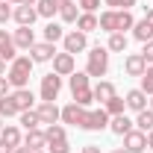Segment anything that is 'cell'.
Listing matches in <instances>:
<instances>
[{
    "label": "cell",
    "instance_id": "1",
    "mask_svg": "<svg viewBox=\"0 0 153 153\" xmlns=\"http://www.w3.org/2000/svg\"><path fill=\"white\" fill-rule=\"evenodd\" d=\"M100 30L103 33H124V30H133L135 27V18H133V12L130 9H106L103 15H100Z\"/></svg>",
    "mask_w": 153,
    "mask_h": 153
},
{
    "label": "cell",
    "instance_id": "2",
    "mask_svg": "<svg viewBox=\"0 0 153 153\" xmlns=\"http://www.w3.org/2000/svg\"><path fill=\"white\" fill-rule=\"evenodd\" d=\"M91 76L85 74V71H74V74L68 76V85H71V94H74V103L76 106H91L94 103V91H91V82H88Z\"/></svg>",
    "mask_w": 153,
    "mask_h": 153
},
{
    "label": "cell",
    "instance_id": "3",
    "mask_svg": "<svg viewBox=\"0 0 153 153\" xmlns=\"http://www.w3.org/2000/svg\"><path fill=\"white\" fill-rule=\"evenodd\" d=\"M33 59L30 56H15L9 62V71H6V79H9V85L12 88H27V82H30V76H33Z\"/></svg>",
    "mask_w": 153,
    "mask_h": 153
},
{
    "label": "cell",
    "instance_id": "4",
    "mask_svg": "<svg viewBox=\"0 0 153 153\" xmlns=\"http://www.w3.org/2000/svg\"><path fill=\"white\" fill-rule=\"evenodd\" d=\"M85 56H88V62H85V74L97 76V79L106 76V71H109V50H106V47L97 44V47H91Z\"/></svg>",
    "mask_w": 153,
    "mask_h": 153
},
{
    "label": "cell",
    "instance_id": "5",
    "mask_svg": "<svg viewBox=\"0 0 153 153\" xmlns=\"http://www.w3.org/2000/svg\"><path fill=\"white\" fill-rule=\"evenodd\" d=\"M62 50H65V53H71V56L82 53V50H88V36H85V33H79V30L65 33V38H62Z\"/></svg>",
    "mask_w": 153,
    "mask_h": 153
},
{
    "label": "cell",
    "instance_id": "6",
    "mask_svg": "<svg viewBox=\"0 0 153 153\" xmlns=\"http://www.w3.org/2000/svg\"><path fill=\"white\" fill-rule=\"evenodd\" d=\"M85 121H88V109L85 106H76V103H68V106H62V124H71V127H85Z\"/></svg>",
    "mask_w": 153,
    "mask_h": 153
},
{
    "label": "cell",
    "instance_id": "7",
    "mask_svg": "<svg viewBox=\"0 0 153 153\" xmlns=\"http://www.w3.org/2000/svg\"><path fill=\"white\" fill-rule=\"evenodd\" d=\"M59 91H62V76L59 74H44L41 76V100H50V103H56Z\"/></svg>",
    "mask_w": 153,
    "mask_h": 153
},
{
    "label": "cell",
    "instance_id": "8",
    "mask_svg": "<svg viewBox=\"0 0 153 153\" xmlns=\"http://www.w3.org/2000/svg\"><path fill=\"white\" fill-rule=\"evenodd\" d=\"M109 112L100 106V109H88V121H85V127L82 130H88V133H100V130H106L109 127Z\"/></svg>",
    "mask_w": 153,
    "mask_h": 153
},
{
    "label": "cell",
    "instance_id": "9",
    "mask_svg": "<svg viewBox=\"0 0 153 153\" xmlns=\"http://www.w3.org/2000/svg\"><path fill=\"white\" fill-rule=\"evenodd\" d=\"M124 150H127V153H144V150H147V133L130 130V133L124 135Z\"/></svg>",
    "mask_w": 153,
    "mask_h": 153
},
{
    "label": "cell",
    "instance_id": "10",
    "mask_svg": "<svg viewBox=\"0 0 153 153\" xmlns=\"http://www.w3.org/2000/svg\"><path fill=\"white\" fill-rule=\"evenodd\" d=\"M76 71V59L71 56V53H56L53 56V74H59V76H71Z\"/></svg>",
    "mask_w": 153,
    "mask_h": 153
},
{
    "label": "cell",
    "instance_id": "11",
    "mask_svg": "<svg viewBox=\"0 0 153 153\" xmlns=\"http://www.w3.org/2000/svg\"><path fill=\"white\" fill-rule=\"evenodd\" d=\"M53 56H56V44H50V41H36L30 47V59L33 62H53Z\"/></svg>",
    "mask_w": 153,
    "mask_h": 153
},
{
    "label": "cell",
    "instance_id": "12",
    "mask_svg": "<svg viewBox=\"0 0 153 153\" xmlns=\"http://www.w3.org/2000/svg\"><path fill=\"white\" fill-rule=\"evenodd\" d=\"M36 112H38V118H41V124H59V121H62V109H59L56 103H50V100H41Z\"/></svg>",
    "mask_w": 153,
    "mask_h": 153
},
{
    "label": "cell",
    "instance_id": "13",
    "mask_svg": "<svg viewBox=\"0 0 153 153\" xmlns=\"http://www.w3.org/2000/svg\"><path fill=\"white\" fill-rule=\"evenodd\" d=\"M12 41H15L18 50H30L36 44V30L33 27H18V30H12Z\"/></svg>",
    "mask_w": 153,
    "mask_h": 153
},
{
    "label": "cell",
    "instance_id": "14",
    "mask_svg": "<svg viewBox=\"0 0 153 153\" xmlns=\"http://www.w3.org/2000/svg\"><path fill=\"white\" fill-rule=\"evenodd\" d=\"M147 71V62L141 59V53H127L124 56V74L127 76H141Z\"/></svg>",
    "mask_w": 153,
    "mask_h": 153
},
{
    "label": "cell",
    "instance_id": "15",
    "mask_svg": "<svg viewBox=\"0 0 153 153\" xmlns=\"http://www.w3.org/2000/svg\"><path fill=\"white\" fill-rule=\"evenodd\" d=\"M94 91V100L100 103V106H106L109 100H112L115 94H118V88H115V82H109V79H97V85L91 88Z\"/></svg>",
    "mask_w": 153,
    "mask_h": 153
},
{
    "label": "cell",
    "instance_id": "16",
    "mask_svg": "<svg viewBox=\"0 0 153 153\" xmlns=\"http://www.w3.org/2000/svg\"><path fill=\"white\" fill-rule=\"evenodd\" d=\"M36 18H38L36 6H15V9H12V21H15L18 27H33Z\"/></svg>",
    "mask_w": 153,
    "mask_h": 153
},
{
    "label": "cell",
    "instance_id": "17",
    "mask_svg": "<svg viewBox=\"0 0 153 153\" xmlns=\"http://www.w3.org/2000/svg\"><path fill=\"white\" fill-rule=\"evenodd\" d=\"M9 97L15 100V106H18V112H27V109H33V103H36V97L30 88H12Z\"/></svg>",
    "mask_w": 153,
    "mask_h": 153
},
{
    "label": "cell",
    "instance_id": "18",
    "mask_svg": "<svg viewBox=\"0 0 153 153\" xmlns=\"http://www.w3.org/2000/svg\"><path fill=\"white\" fill-rule=\"evenodd\" d=\"M24 147H30V150H47V135H44V130H27Z\"/></svg>",
    "mask_w": 153,
    "mask_h": 153
},
{
    "label": "cell",
    "instance_id": "19",
    "mask_svg": "<svg viewBox=\"0 0 153 153\" xmlns=\"http://www.w3.org/2000/svg\"><path fill=\"white\" fill-rule=\"evenodd\" d=\"M15 56H18V47H15L12 36H9L6 30H0V59H3V62H12Z\"/></svg>",
    "mask_w": 153,
    "mask_h": 153
},
{
    "label": "cell",
    "instance_id": "20",
    "mask_svg": "<svg viewBox=\"0 0 153 153\" xmlns=\"http://www.w3.org/2000/svg\"><path fill=\"white\" fill-rule=\"evenodd\" d=\"M124 100H127V109H133V112H141V109H147V94H144L141 88H130Z\"/></svg>",
    "mask_w": 153,
    "mask_h": 153
},
{
    "label": "cell",
    "instance_id": "21",
    "mask_svg": "<svg viewBox=\"0 0 153 153\" xmlns=\"http://www.w3.org/2000/svg\"><path fill=\"white\" fill-rule=\"evenodd\" d=\"M76 30L79 33H94V30H100V21H97L94 12H79V18H76Z\"/></svg>",
    "mask_w": 153,
    "mask_h": 153
},
{
    "label": "cell",
    "instance_id": "22",
    "mask_svg": "<svg viewBox=\"0 0 153 153\" xmlns=\"http://www.w3.org/2000/svg\"><path fill=\"white\" fill-rule=\"evenodd\" d=\"M133 38L135 41H153V24L147 18H141V21H135V27H133Z\"/></svg>",
    "mask_w": 153,
    "mask_h": 153
},
{
    "label": "cell",
    "instance_id": "23",
    "mask_svg": "<svg viewBox=\"0 0 153 153\" xmlns=\"http://www.w3.org/2000/svg\"><path fill=\"white\" fill-rule=\"evenodd\" d=\"M109 130H112L115 135H121V138H124V135L130 133V130H135V124L130 121V118H127V115H115L112 121H109Z\"/></svg>",
    "mask_w": 153,
    "mask_h": 153
},
{
    "label": "cell",
    "instance_id": "24",
    "mask_svg": "<svg viewBox=\"0 0 153 153\" xmlns=\"http://www.w3.org/2000/svg\"><path fill=\"white\" fill-rule=\"evenodd\" d=\"M0 141H6L9 147H21V144H24V135H21V130L15 124H6L3 133H0Z\"/></svg>",
    "mask_w": 153,
    "mask_h": 153
},
{
    "label": "cell",
    "instance_id": "25",
    "mask_svg": "<svg viewBox=\"0 0 153 153\" xmlns=\"http://www.w3.org/2000/svg\"><path fill=\"white\" fill-rule=\"evenodd\" d=\"M127 33H112L109 36V41H106V50L109 53H127Z\"/></svg>",
    "mask_w": 153,
    "mask_h": 153
},
{
    "label": "cell",
    "instance_id": "26",
    "mask_svg": "<svg viewBox=\"0 0 153 153\" xmlns=\"http://www.w3.org/2000/svg\"><path fill=\"white\" fill-rule=\"evenodd\" d=\"M135 130H141V133H150L153 130V109H141V112H135Z\"/></svg>",
    "mask_w": 153,
    "mask_h": 153
},
{
    "label": "cell",
    "instance_id": "27",
    "mask_svg": "<svg viewBox=\"0 0 153 153\" xmlns=\"http://www.w3.org/2000/svg\"><path fill=\"white\" fill-rule=\"evenodd\" d=\"M62 38H65V27H62V24H56V21H50V24L44 27V41L56 44V41H62Z\"/></svg>",
    "mask_w": 153,
    "mask_h": 153
},
{
    "label": "cell",
    "instance_id": "28",
    "mask_svg": "<svg viewBox=\"0 0 153 153\" xmlns=\"http://www.w3.org/2000/svg\"><path fill=\"white\" fill-rule=\"evenodd\" d=\"M18 118H21V127H24V130H41V118H38L36 109H27V112H21Z\"/></svg>",
    "mask_w": 153,
    "mask_h": 153
},
{
    "label": "cell",
    "instance_id": "29",
    "mask_svg": "<svg viewBox=\"0 0 153 153\" xmlns=\"http://www.w3.org/2000/svg\"><path fill=\"white\" fill-rule=\"evenodd\" d=\"M44 135H47V144H50V141H62V138H68V133H65V124H47Z\"/></svg>",
    "mask_w": 153,
    "mask_h": 153
},
{
    "label": "cell",
    "instance_id": "30",
    "mask_svg": "<svg viewBox=\"0 0 153 153\" xmlns=\"http://www.w3.org/2000/svg\"><path fill=\"white\" fill-rule=\"evenodd\" d=\"M15 115H21L18 106H15V100H12L9 94L0 97V118H15Z\"/></svg>",
    "mask_w": 153,
    "mask_h": 153
},
{
    "label": "cell",
    "instance_id": "31",
    "mask_svg": "<svg viewBox=\"0 0 153 153\" xmlns=\"http://www.w3.org/2000/svg\"><path fill=\"white\" fill-rule=\"evenodd\" d=\"M103 109L109 112V118H115V115H124V109H127V100H124V97H118V94H115L112 100H109V103L103 106Z\"/></svg>",
    "mask_w": 153,
    "mask_h": 153
},
{
    "label": "cell",
    "instance_id": "32",
    "mask_svg": "<svg viewBox=\"0 0 153 153\" xmlns=\"http://www.w3.org/2000/svg\"><path fill=\"white\" fill-rule=\"evenodd\" d=\"M36 12H38V18H53L59 9L53 6V0H38V3H36Z\"/></svg>",
    "mask_w": 153,
    "mask_h": 153
},
{
    "label": "cell",
    "instance_id": "33",
    "mask_svg": "<svg viewBox=\"0 0 153 153\" xmlns=\"http://www.w3.org/2000/svg\"><path fill=\"white\" fill-rule=\"evenodd\" d=\"M59 15H62V21H65V24H76L79 9H76V3H68V6H62V9H59Z\"/></svg>",
    "mask_w": 153,
    "mask_h": 153
},
{
    "label": "cell",
    "instance_id": "34",
    "mask_svg": "<svg viewBox=\"0 0 153 153\" xmlns=\"http://www.w3.org/2000/svg\"><path fill=\"white\" fill-rule=\"evenodd\" d=\"M138 79H141V85H138V88H141L144 94L150 97V94H153V65H147V71L138 76Z\"/></svg>",
    "mask_w": 153,
    "mask_h": 153
},
{
    "label": "cell",
    "instance_id": "35",
    "mask_svg": "<svg viewBox=\"0 0 153 153\" xmlns=\"http://www.w3.org/2000/svg\"><path fill=\"white\" fill-rule=\"evenodd\" d=\"M47 153H71L68 138H62V141H50V144H47Z\"/></svg>",
    "mask_w": 153,
    "mask_h": 153
},
{
    "label": "cell",
    "instance_id": "36",
    "mask_svg": "<svg viewBox=\"0 0 153 153\" xmlns=\"http://www.w3.org/2000/svg\"><path fill=\"white\" fill-rule=\"evenodd\" d=\"M103 3H106L109 9H130V12H133V6L138 0H103Z\"/></svg>",
    "mask_w": 153,
    "mask_h": 153
},
{
    "label": "cell",
    "instance_id": "37",
    "mask_svg": "<svg viewBox=\"0 0 153 153\" xmlns=\"http://www.w3.org/2000/svg\"><path fill=\"white\" fill-rule=\"evenodd\" d=\"M141 59H144L147 65H153V41H144V44H141Z\"/></svg>",
    "mask_w": 153,
    "mask_h": 153
},
{
    "label": "cell",
    "instance_id": "38",
    "mask_svg": "<svg viewBox=\"0 0 153 153\" xmlns=\"http://www.w3.org/2000/svg\"><path fill=\"white\" fill-rule=\"evenodd\" d=\"M76 6H79L82 12H97V6H100V0H76Z\"/></svg>",
    "mask_w": 153,
    "mask_h": 153
},
{
    "label": "cell",
    "instance_id": "39",
    "mask_svg": "<svg viewBox=\"0 0 153 153\" xmlns=\"http://www.w3.org/2000/svg\"><path fill=\"white\" fill-rule=\"evenodd\" d=\"M6 21H12V6L3 0V3H0V24H6Z\"/></svg>",
    "mask_w": 153,
    "mask_h": 153
},
{
    "label": "cell",
    "instance_id": "40",
    "mask_svg": "<svg viewBox=\"0 0 153 153\" xmlns=\"http://www.w3.org/2000/svg\"><path fill=\"white\" fill-rule=\"evenodd\" d=\"M9 88H12V85H9V79H6V76H0V97L9 94Z\"/></svg>",
    "mask_w": 153,
    "mask_h": 153
},
{
    "label": "cell",
    "instance_id": "41",
    "mask_svg": "<svg viewBox=\"0 0 153 153\" xmlns=\"http://www.w3.org/2000/svg\"><path fill=\"white\" fill-rule=\"evenodd\" d=\"M79 153H100V147H97V144H85Z\"/></svg>",
    "mask_w": 153,
    "mask_h": 153
},
{
    "label": "cell",
    "instance_id": "42",
    "mask_svg": "<svg viewBox=\"0 0 153 153\" xmlns=\"http://www.w3.org/2000/svg\"><path fill=\"white\" fill-rule=\"evenodd\" d=\"M68 3H74V0H53V6H56V9H62V6H68Z\"/></svg>",
    "mask_w": 153,
    "mask_h": 153
},
{
    "label": "cell",
    "instance_id": "43",
    "mask_svg": "<svg viewBox=\"0 0 153 153\" xmlns=\"http://www.w3.org/2000/svg\"><path fill=\"white\" fill-rule=\"evenodd\" d=\"M12 150H15V147H9L6 141H0V153H12Z\"/></svg>",
    "mask_w": 153,
    "mask_h": 153
},
{
    "label": "cell",
    "instance_id": "44",
    "mask_svg": "<svg viewBox=\"0 0 153 153\" xmlns=\"http://www.w3.org/2000/svg\"><path fill=\"white\" fill-rule=\"evenodd\" d=\"M144 9H147V6H144ZM144 18H147V21H150V24H153V6H150V9H147V12H144Z\"/></svg>",
    "mask_w": 153,
    "mask_h": 153
},
{
    "label": "cell",
    "instance_id": "45",
    "mask_svg": "<svg viewBox=\"0 0 153 153\" xmlns=\"http://www.w3.org/2000/svg\"><path fill=\"white\" fill-rule=\"evenodd\" d=\"M12 153H33V150H30V147H24V144H21V147H15V150H12Z\"/></svg>",
    "mask_w": 153,
    "mask_h": 153
},
{
    "label": "cell",
    "instance_id": "46",
    "mask_svg": "<svg viewBox=\"0 0 153 153\" xmlns=\"http://www.w3.org/2000/svg\"><path fill=\"white\" fill-rule=\"evenodd\" d=\"M147 150H153V130L147 133Z\"/></svg>",
    "mask_w": 153,
    "mask_h": 153
},
{
    "label": "cell",
    "instance_id": "47",
    "mask_svg": "<svg viewBox=\"0 0 153 153\" xmlns=\"http://www.w3.org/2000/svg\"><path fill=\"white\" fill-rule=\"evenodd\" d=\"M36 3H38V0H21L18 6H36Z\"/></svg>",
    "mask_w": 153,
    "mask_h": 153
},
{
    "label": "cell",
    "instance_id": "48",
    "mask_svg": "<svg viewBox=\"0 0 153 153\" xmlns=\"http://www.w3.org/2000/svg\"><path fill=\"white\" fill-rule=\"evenodd\" d=\"M6 74V62H3V59H0V76Z\"/></svg>",
    "mask_w": 153,
    "mask_h": 153
},
{
    "label": "cell",
    "instance_id": "49",
    "mask_svg": "<svg viewBox=\"0 0 153 153\" xmlns=\"http://www.w3.org/2000/svg\"><path fill=\"white\" fill-rule=\"evenodd\" d=\"M3 127H6V118H0V133H3Z\"/></svg>",
    "mask_w": 153,
    "mask_h": 153
},
{
    "label": "cell",
    "instance_id": "50",
    "mask_svg": "<svg viewBox=\"0 0 153 153\" xmlns=\"http://www.w3.org/2000/svg\"><path fill=\"white\" fill-rule=\"evenodd\" d=\"M147 109H153V94H150V100H147Z\"/></svg>",
    "mask_w": 153,
    "mask_h": 153
},
{
    "label": "cell",
    "instance_id": "51",
    "mask_svg": "<svg viewBox=\"0 0 153 153\" xmlns=\"http://www.w3.org/2000/svg\"><path fill=\"white\" fill-rule=\"evenodd\" d=\"M6 3H12V6H18V3H21V0H6Z\"/></svg>",
    "mask_w": 153,
    "mask_h": 153
},
{
    "label": "cell",
    "instance_id": "52",
    "mask_svg": "<svg viewBox=\"0 0 153 153\" xmlns=\"http://www.w3.org/2000/svg\"><path fill=\"white\" fill-rule=\"evenodd\" d=\"M112 153H127V150H124V147H118V150H112Z\"/></svg>",
    "mask_w": 153,
    "mask_h": 153
},
{
    "label": "cell",
    "instance_id": "53",
    "mask_svg": "<svg viewBox=\"0 0 153 153\" xmlns=\"http://www.w3.org/2000/svg\"><path fill=\"white\" fill-rule=\"evenodd\" d=\"M33 153H47V150H33Z\"/></svg>",
    "mask_w": 153,
    "mask_h": 153
},
{
    "label": "cell",
    "instance_id": "54",
    "mask_svg": "<svg viewBox=\"0 0 153 153\" xmlns=\"http://www.w3.org/2000/svg\"><path fill=\"white\" fill-rule=\"evenodd\" d=\"M0 3H3V0H0Z\"/></svg>",
    "mask_w": 153,
    "mask_h": 153
}]
</instances>
